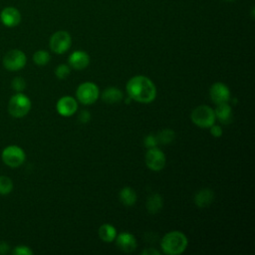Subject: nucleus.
<instances>
[{"instance_id":"nucleus-3","label":"nucleus","mask_w":255,"mask_h":255,"mask_svg":"<svg viewBox=\"0 0 255 255\" xmlns=\"http://www.w3.org/2000/svg\"><path fill=\"white\" fill-rule=\"evenodd\" d=\"M190 119L195 126L201 128H210L215 124L214 110L206 105L198 106L191 112Z\"/></svg>"},{"instance_id":"nucleus-1","label":"nucleus","mask_w":255,"mask_h":255,"mask_svg":"<svg viewBox=\"0 0 255 255\" xmlns=\"http://www.w3.org/2000/svg\"><path fill=\"white\" fill-rule=\"evenodd\" d=\"M128 96L137 103L148 104L156 97V88L153 82L145 76H134L126 86Z\"/></svg>"},{"instance_id":"nucleus-2","label":"nucleus","mask_w":255,"mask_h":255,"mask_svg":"<svg viewBox=\"0 0 255 255\" xmlns=\"http://www.w3.org/2000/svg\"><path fill=\"white\" fill-rule=\"evenodd\" d=\"M187 245L186 235L178 230L167 232L160 240L161 250L166 255H179L185 251Z\"/></svg>"},{"instance_id":"nucleus-12","label":"nucleus","mask_w":255,"mask_h":255,"mask_svg":"<svg viewBox=\"0 0 255 255\" xmlns=\"http://www.w3.org/2000/svg\"><path fill=\"white\" fill-rule=\"evenodd\" d=\"M115 240L118 248L124 252L130 253L134 251L136 248V240L134 236L129 232L124 231V232H121L119 235L117 234V237Z\"/></svg>"},{"instance_id":"nucleus-15","label":"nucleus","mask_w":255,"mask_h":255,"mask_svg":"<svg viewBox=\"0 0 255 255\" xmlns=\"http://www.w3.org/2000/svg\"><path fill=\"white\" fill-rule=\"evenodd\" d=\"M215 119H217L221 124L228 125L232 122V109L228 103H222L216 105L214 110Z\"/></svg>"},{"instance_id":"nucleus-11","label":"nucleus","mask_w":255,"mask_h":255,"mask_svg":"<svg viewBox=\"0 0 255 255\" xmlns=\"http://www.w3.org/2000/svg\"><path fill=\"white\" fill-rule=\"evenodd\" d=\"M56 110L62 117H71L78 110V102L70 96H64L56 104Z\"/></svg>"},{"instance_id":"nucleus-17","label":"nucleus","mask_w":255,"mask_h":255,"mask_svg":"<svg viewBox=\"0 0 255 255\" xmlns=\"http://www.w3.org/2000/svg\"><path fill=\"white\" fill-rule=\"evenodd\" d=\"M101 97L105 103L113 105L121 102L124 99V94L117 87H108L104 90Z\"/></svg>"},{"instance_id":"nucleus-20","label":"nucleus","mask_w":255,"mask_h":255,"mask_svg":"<svg viewBox=\"0 0 255 255\" xmlns=\"http://www.w3.org/2000/svg\"><path fill=\"white\" fill-rule=\"evenodd\" d=\"M119 198L124 205L132 206L136 201V193L131 187L126 186L121 189L119 193Z\"/></svg>"},{"instance_id":"nucleus-6","label":"nucleus","mask_w":255,"mask_h":255,"mask_svg":"<svg viewBox=\"0 0 255 255\" xmlns=\"http://www.w3.org/2000/svg\"><path fill=\"white\" fill-rule=\"evenodd\" d=\"M26 158L24 150L17 145H9L2 151L3 162L10 167L20 166Z\"/></svg>"},{"instance_id":"nucleus-23","label":"nucleus","mask_w":255,"mask_h":255,"mask_svg":"<svg viewBox=\"0 0 255 255\" xmlns=\"http://www.w3.org/2000/svg\"><path fill=\"white\" fill-rule=\"evenodd\" d=\"M13 189L12 180L5 175H0V194L6 195L10 193Z\"/></svg>"},{"instance_id":"nucleus-30","label":"nucleus","mask_w":255,"mask_h":255,"mask_svg":"<svg viewBox=\"0 0 255 255\" xmlns=\"http://www.w3.org/2000/svg\"><path fill=\"white\" fill-rule=\"evenodd\" d=\"M141 254H142V255H159V251H157V250L154 249V248L148 247V248L142 250V251H141Z\"/></svg>"},{"instance_id":"nucleus-32","label":"nucleus","mask_w":255,"mask_h":255,"mask_svg":"<svg viewBox=\"0 0 255 255\" xmlns=\"http://www.w3.org/2000/svg\"><path fill=\"white\" fill-rule=\"evenodd\" d=\"M226 1H229V2H232V1H234V0H226Z\"/></svg>"},{"instance_id":"nucleus-31","label":"nucleus","mask_w":255,"mask_h":255,"mask_svg":"<svg viewBox=\"0 0 255 255\" xmlns=\"http://www.w3.org/2000/svg\"><path fill=\"white\" fill-rule=\"evenodd\" d=\"M9 247L6 243L4 242H0V254H4V253H7Z\"/></svg>"},{"instance_id":"nucleus-27","label":"nucleus","mask_w":255,"mask_h":255,"mask_svg":"<svg viewBox=\"0 0 255 255\" xmlns=\"http://www.w3.org/2000/svg\"><path fill=\"white\" fill-rule=\"evenodd\" d=\"M13 254H15V255H32L33 251L28 246L20 245V246H17L13 250Z\"/></svg>"},{"instance_id":"nucleus-29","label":"nucleus","mask_w":255,"mask_h":255,"mask_svg":"<svg viewBox=\"0 0 255 255\" xmlns=\"http://www.w3.org/2000/svg\"><path fill=\"white\" fill-rule=\"evenodd\" d=\"M78 119H79V121H80L82 124H87V123H89L90 120H91V114H90V112H88V111H82V112L79 114Z\"/></svg>"},{"instance_id":"nucleus-8","label":"nucleus","mask_w":255,"mask_h":255,"mask_svg":"<svg viewBox=\"0 0 255 255\" xmlns=\"http://www.w3.org/2000/svg\"><path fill=\"white\" fill-rule=\"evenodd\" d=\"M146 166L152 171H159L163 169L166 163L165 154L157 146L147 148L144 156Z\"/></svg>"},{"instance_id":"nucleus-28","label":"nucleus","mask_w":255,"mask_h":255,"mask_svg":"<svg viewBox=\"0 0 255 255\" xmlns=\"http://www.w3.org/2000/svg\"><path fill=\"white\" fill-rule=\"evenodd\" d=\"M209 128H210V133H211L214 137H220V136L222 135V133H223L222 128H221L220 126H218V125L213 124Z\"/></svg>"},{"instance_id":"nucleus-14","label":"nucleus","mask_w":255,"mask_h":255,"mask_svg":"<svg viewBox=\"0 0 255 255\" xmlns=\"http://www.w3.org/2000/svg\"><path fill=\"white\" fill-rule=\"evenodd\" d=\"M69 65L76 70H83L90 64V56L85 51H74L68 59Z\"/></svg>"},{"instance_id":"nucleus-4","label":"nucleus","mask_w":255,"mask_h":255,"mask_svg":"<svg viewBox=\"0 0 255 255\" xmlns=\"http://www.w3.org/2000/svg\"><path fill=\"white\" fill-rule=\"evenodd\" d=\"M31 109V101L24 94L18 93L14 95L8 104V112L14 118H22L26 116Z\"/></svg>"},{"instance_id":"nucleus-21","label":"nucleus","mask_w":255,"mask_h":255,"mask_svg":"<svg viewBox=\"0 0 255 255\" xmlns=\"http://www.w3.org/2000/svg\"><path fill=\"white\" fill-rule=\"evenodd\" d=\"M155 135H156L158 143L165 145V144H169L173 141V139L175 137V132L171 128H163V129L159 130L158 133Z\"/></svg>"},{"instance_id":"nucleus-5","label":"nucleus","mask_w":255,"mask_h":255,"mask_svg":"<svg viewBox=\"0 0 255 255\" xmlns=\"http://www.w3.org/2000/svg\"><path fill=\"white\" fill-rule=\"evenodd\" d=\"M76 97L81 104L92 105L100 97L99 87L93 82H85L77 88Z\"/></svg>"},{"instance_id":"nucleus-10","label":"nucleus","mask_w":255,"mask_h":255,"mask_svg":"<svg viewBox=\"0 0 255 255\" xmlns=\"http://www.w3.org/2000/svg\"><path fill=\"white\" fill-rule=\"evenodd\" d=\"M230 95L231 94L229 88L221 82H216L212 84L209 89L210 99L215 105L228 103V101L230 100Z\"/></svg>"},{"instance_id":"nucleus-9","label":"nucleus","mask_w":255,"mask_h":255,"mask_svg":"<svg viewBox=\"0 0 255 255\" xmlns=\"http://www.w3.org/2000/svg\"><path fill=\"white\" fill-rule=\"evenodd\" d=\"M26 55L17 49L8 51L3 58V66L9 71H18L26 65Z\"/></svg>"},{"instance_id":"nucleus-26","label":"nucleus","mask_w":255,"mask_h":255,"mask_svg":"<svg viewBox=\"0 0 255 255\" xmlns=\"http://www.w3.org/2000/svg\"><path fill=\"white\" fill-rule=\"evenodd\" d=\"M143 143H144V146L147 147V148H151V147L157 146L158 141H157L156 135L153 134V133H149V134L145 135V137L143 138Z\"/></svg>"},{"instance_id":"nucleus-19","label":"nucleus","mask_w":255,"mask_h":255,"mask_svg":"<svg viewBox=\"0 0 255 255\" xmlns=\"http://www.w3.org/2000/svg\"><path fill=\"white\" fill-rule=\"evenodd\" d=\"M163 205L162 196L158 193H153L147 197L146 209L150 214H156Z\"/></svg>"},{"instance_id":"nucleus-22","label":"nucleus","mask_w":255,"mask_h":255,"mask_svg":"<svg viewBox=\"0 0 255 255\" xmlns=\"http://www.w3.org/2000/svg\"><path fill=\"white\" fill-rule=\"evenodd\" d=\"M50 59V54L45 50H39L33 55V61L38 66H46Z\"/></svg>"},{"instance_id":"nucleus-25","label":"nucleus","mask_w":255,"mask_h":255,"mask_svg":"<svg viewBox=\"0 0 255 255\" xmlns=\"http://www.w3.org/2000/svg\"><path fill=\"white\" fill-rule=\"evenodd\" d=\"M11 86L15 91L20 93L25 89L26 83H25V80L22 77H16V78L13 79V81L11 83Z\"/></svg>"},{"instance_id":"nucleus-24","label":"nucleus","mask_w":255,"mask_h":255,"mask_svg":"<svg viewBox=\"0 0 255 255\" xmlns=\"http://www.w3.org/2000/svg\"><path fill=\"white\" fill-rule=\"evenodd\" d=\"M71 73V69H70V66L69 65H66V64H61L59 65L56 69H55V75L58 79L60 80H64L66 79Z\"/></svg>"},{"instance_id":"nucleus-16","label":"nucleus","mask_w":255,"mask_h":255,"mask_svg":"<svg viewBox=\"0 0 255 255\" xmlns=\"http://www.w3.org/2000/svg\"><path fill=\"white\" fill-rule=\"evenodd\" d=\"M214 198V192L210 188H202L194 195V203L199 208H205L211 204Z\"/></svg>"},{"instance_id":"nucleus-18","label":"nucleus","mask_w":255,"mask_h":255,"mask_svg":"<svg viewBox=\"0 0 255 255\" xmlns=\"http://www.w3.org/2000/svg\"><path fill=\"white\" fill-rule=\"evenodd\" d=\"M99 237L104 242H113L117 237V230L112 224L105 223L99 228Z\"/></svg>"},{"instance_id":"nucleus-7","label":"nucleus","mask_w":255,"mask_h":255,"mask_svg":"<svg viewBox=\"0 0 255 255\" xmlns=\"http://www.w3.org/2000/svg\"><path fill=\"white\" fill-rule=\"evenodd\" d=\"M72 45V38L67 31H57L50 38V48L56 54H64Z\"/></svg>"},{"instance_id":"nucleus-13","label":"nucleus","mask_w":255,"mask_h":255,"mask_svg":"<svg viewBox=\"0 0 255 255\" xmlns=\"http://www.w3.org/2000/svg\"><path fill=\"white\" fill-rule=\"evenodd\" d=\"M0 20L7 27H15L21 21V14L14 7H6L1 11Z\"/></svg>"}]
</instances>
